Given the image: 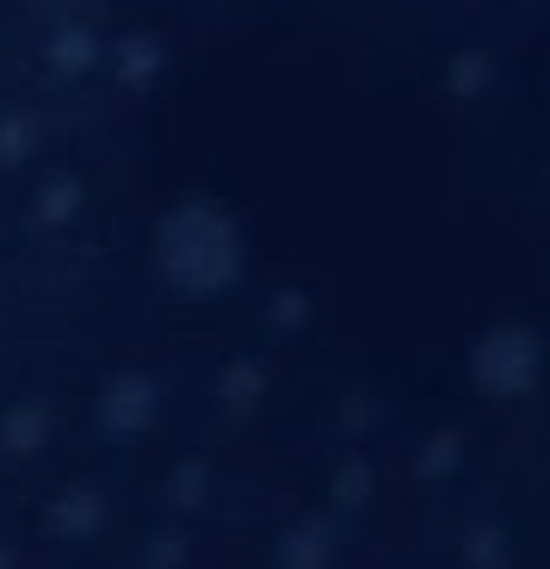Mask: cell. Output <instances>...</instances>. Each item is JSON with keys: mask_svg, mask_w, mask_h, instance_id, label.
<instances>
[{"mask_svg": "<svg viewBox=\"0 0 550 569\" xmlns=\"http://www.w3.org/2000/svg\"><path fill=\"white\" fill-rule=\"evenodd\" d=\"M0 569H550V0H0Z\"/></svg>", "mask_w": 550, "mask_h": 569, "instance_id": "1", "label": "cell"}]
</instances>
